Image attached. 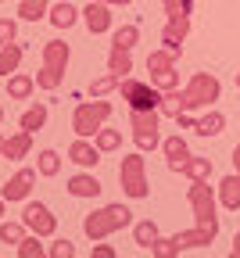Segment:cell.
<instances>
[{
	"instance_id": "obj_28",
	"label": "cell",
	"mask_w": 240,
	"mask_h": 258,
	"mask_svg": "<svg viewBox=\"0 0 240 258\" xmlns=\"http://www.w3.org/2000/svg\"><path fill=\"white\" fill-rule=\"evenodd\" d=\"M140 43V25H122L111 32V47H122V50H133Z\"/></svg>"
},
{
	"instance_id": "obj_20",
	"label": "cell",
	"mask_w": 240,
	"mask_h": 258,
	"mask_svg": "<svg viewBox=\"0 0 240 258\" xmlns=\"http://www.w3.org/2000/svg\"><path fill=\"white\" fill-rule=\"evenodd\" d=\"M79 15H83V11H76L72 4H68V0H61V4H54V8H50V15H47V18H50V25H54V29H72V25L79 22Z\"/></svg>"
},
{
	"instance_id": "obj_35",
	"label": "cell",
	"mask_w": 240,
	"mask_h": 258,
	"mask_svg": "<svg viewBox=\"0 0 240 258\" xmlns=\"http://www.w3.org/2000/svg\"><path fill=\"white\" fill-rule=\"evenodd\" d=\"M18 40V22L15 18H0V47Z\"/></svg>"
},
{
	"instance_id": "obj_44",
	"label": "cell",
	"mask_w": 240,
	"mask_h": 258,
	"mask_svg": "<svg viewBox=\"0 0 240 258\" xmlns=\"http://www.w3.org/2000/svg\"><path fill=\"white\" fill-rule=\"evenodd\" d=\"M236 90H240V72H236Z\"/></svg>"
},
{
	"instance_id": "obj_16",
	"label": "cell",
	"mask_w": 240,
	"mask_h": 258,
	"mask_svg": "<svg viewBox=\"0 0 240 258\" xmlns=\"http://www.w3.org/2000/svg\"><path fill=\"white\" fill-rule=\"evenodd\" d=\"M32 90H36V76H29V72L8 76V97H11V101H29Z\"/></svg>"
},
{
	"instance_id": "obj_10",
	"label": "cell",
	"mask_w": 240,
	"mask_h": 258,
	"mask_svg": "<svg viewBox=\"0 0 240 258\" xmlns=\"http://www.w3.org/2000/svg\"><path fill=\"white\" fill-rule=\"evenodd\" d=\"M36 172H40V169H29V165H25V169H18V172H15V176H11V179H8L4 186H0V194H4V201H8V205H11V201H25L29 194H32V183H36Z\"/></svg>"
},
{
	"instance_id": "obj_32",
	"label": "cell",
	"mask_w": 240,
	"mask_h": 258,
	"mask_svg": "<svg viewBox=\"0 0 240 258\" xmlns=\"http://www.w3.org/2000/svg\"><path fill=\"white\" fill-rule=\"evenodd\" d=\"M93 144L104 151V154H108V151H118V147H122V133H118V129H100V133L93 137Z\"/></svg>"
},
{
	"instance_id": "obj_11",
	"label": "cell",
	"mask_w": 240,
	"mask_h": 258,
	"mask_svg": "<svg viewBox=\"0 0 240 258\" xmlns=\"http://www.w3.org/2000/svg\"><path fill=\"white\" fill-rule=\"evenodd\" d=\"M83 22H86V29L93 32V36L111 32V4H104V0H90V4L83 8Z\"/></svg>"
},
{
	"instance_id": "obj_31",
	"label": "cell",
	"mask_w": 240,
	"mask_h": 258,
	"mask_svg": "<svg viewBox=\"0 0 240 258\" xmlns=\"http://www.w3.org/2000/svg\"><path fill=\"white\" fill-rule=\"evenodd\" d=\"M25 222H0V244H22L25 240Z\"/></svg>"
},
{
	"instance_id": "obj_33",
	"label": "cell",
	"mask_w": 240,
	"mask_h": 258,
	"mask_svg": "<svg viewBox=\"0 0 240 258\" xmlns=\"http://www.w3.org/2000/svg\"><path fill=\"white\" fill-rule=\"evenodd\" d=\"M118 76L115 72H108V76H100V79H93L90 83V97H104V93H111V90H118Z\"/></svg>"
},
{
	"instance_id": "obj_13",
	"label": "cell",
	"mask_w": 240,
	"mask_h": 258,
	"mask_svg": "<svg viewBox=\"0 0 240 258\" xmlns=\"http://www.w3.org/2000/svg\"><path fill=\"white\" fill-rule=\"evenodd\" d=\"M161 151H165V158H168V172H179V165L190 158V147H187V140L176 133V137H165L161 140Z\"/></svg>"
},
{
	"instance_id": "obj_27",
	"label": "cell",
	"mask_w": 240,
	"mask_h": 258,
	"mask_svg": "<svg viewBox=\"0 0 240 258\" xmlns=\"http://www.w3.org/2000/svg\"><path fill=\"white\" fill-rule=\"evenodd\" d=\"M43 15H50V0H22V8H18L22 22H40Z\"/></svg>"
},
{
	"instance_id": "obj_41",
	"label": "cell",
	"mask_w": 240,
	"mask_h": 258,
	"mask_svg": "<svg viewBox=\"0 0 240 258\" xmlns=\"http://www.w3.org/2000/svg\"><path fill=\"white\" fill-rule=\"evenodd\" d=\"M4 147H8V137H4V133H0V154H4Z\"/></svg>"
},
{
	"instance_id": "obj_8",
	"label": "cell",
	"mask_w": 240,
	"mask_h": 258,
	"mask_svg": "<svg viewBox=\"0 0 240 258\" xmlns=\"http://www.w3.org/2000/svg\"><path fill=\"white\" fill-rule=\"evenodd\" d=\"M118 93H122V101H126L129 108H140V111L161 108V97H165L154 83H140V79H129V76L118 83Z\"/></svg>"
},
{
	"instance_id": "obj_7",
	"label": "cell",
	"mask_w": 240,
	"mask_h": 258,
	"mask_svg": "<svg viewBox=\"0 0 240 258\" xmlns=\"http://www.w3.org/2000/svg\"><path fill=\"white\" fill-rule=\"evenodd\" d=\"M111 118V101H100V97H93V101H79L76 111H72V129L76 137H97L100 129H104V122Z\"/></svg>"
},
{
	"instance_id": "obj_19",
	"label": "cell",
	"mask_w": 240,
	"mask_h": 258,
	"mask_svg": "<svg viewBox=\"0 0 240 258\" xmlns=\"http://www.w3.org/2000/svg\"><path fill=\"white\" fill-rule=\"evenodd\" d=\"M161 237V230H158V222H151V219H140V222H133V240H136V247L140 251H151V244Z\"/></svg>"
},
{
	"instance_id": "obj_18",
	"label": "cell",
	"mask_w": 240,
	"mask_h": 258,
	"mask_svg": "<svg viewBox=\"0 0 240 258\" xmlns=\"http://www.w3.org/2000/svg\"><path fill=\"white\" fill-rule=\"evenodd\" d=\"M29 151H32V133H29V129H18L15 137H8L4 158L8 161H22V158H29Z\"/></svg>"
},
{
	"instance_id": "obj_17",
	"label": "cell",
	"mask_w": 240,
	"mask_h": 258,
	"mask_svg": "<svg viewBox=\"0 0 240 258\" xmlns=\"http://www.w3.org/2000/svg\"><path fill=\"white\" fill-rule=\"evenodd\" d=\"M22 54H25V47H22L18 40L0 47V79H8V76H15V72H18V64H22Z\"/></svg>"
},
{
	"instance_id": "obj_12",
	"label": "cell",
	"mask_w": 240,
	"mask_h": 258,
	"mask_svg": "<svg viewBox=\"0 0 240 258\" xmlns=\"http://www.w3.org/2000/svg\"><path fill=\"white\" fill-rule=\"evenodd\" d=\"M100 151L97 144H90V137H76L72 144H68V161H76L79 169H93L97 161H100Z\"/></svg>"
},
{
	"instance_id": "obj_39",
	"label": "cell",
	"mask_w": 240,
	"mask_h": 258,
	"mask_svg": "<svg viewBox=\"0 0 240 258\" xmlns=\"http://www.w3.org/2000/svg\"><path fill=\"white\" fill-rule=\"evenodd\" d=\"M233 165H236V172H240V144L233 147Z\"/></svg>"
},
{
	"instance_id": "obj_40",
	"label": "cell",
	"mask_w": 240,
	"mask_h": 258,
	"mask_svg": "<svg viewBox=\"0 0 240 258\" xmlns=\"http://www.w3.org/2000/svg\"><path fill=\"white\" fill-rule=\"evenodd\" d=\"M104 4H122L126 8V4H133V0H104Z\"/></svg>"
},
{
	"instance_id": "obj_15",
	"label": "cell",
	"mask_w": 240,
	"mask_h": 258,
	"mask_svg": "<svg viewBox=\"0 0 240 258\" xmlns=\"http://www.w3.org/2000/svg\"><path fill=\"white\" fill-rule=\"evenodd\" d=\"M100 190L104 186H100V179L93 172H76L72 179H68V194H72V198H97Z\"/></svg>"
},
{
	"instance_id": "obj_2",
	"label": "cell",
	"mask_w": 240,
	"mask_h": 258,
	"mask_svg": "<svg viewBox=\"0 0 240 258\" xmlns=\"http://www.w3.org/2000/svg\"><path fill=\"white\" fill-rule=\"evenodd\" d=\"M129 222H133V212L126 205H104V208H97L83 219V233L90 240H108L111 233H118Z\"/></svg>"
},
{
	"instance_id": "obj_6",
	"label": "cell",
	"mask_w": 240,
	"mask_h": 258,
	"mask_svg": "<svg viewBox=\"0 0 240 258\" xmlns=\"http://www.w3.org/2000/svg\"><path fill=\"white\" fill-rule=\"evenodd\" d=\"M129 129H133V144L140 147L144 154L161 147V108L140 111V108H129Z\"/></svg>"
},
{
	"instance_id": "obj_29",
	"label": "cell",
	"mask_w": 240,
	"mask_h": 258,
	"mask_svg": "<svg viewBox=\"0 0 240 258\" xmlns=\"http://www.w3.org/2000/svg\"><path fill=\"white\" fill-rule=\"evenodd\" d=\"M36 169H40V176H47V179H50V176H57V172H61V154H57V151H50V147H47V151H40V154H36Z\"/></svg>"
},
{
	"instance_id": "obj_9",
	"label": "cell",
	"mask_w": 240,
	"mask_h": 258,
	"mask_svg": "<svg viewBox=\"0 0 240 258\" xmlns=\"http://www.w3.org/2000/svg\"><path fill=\"white\" fill-rule=\"evenodd\" d=\"M22 222L29 226V233H40V237H54L57 233V219L43 201H29L22 208Z\"/></svg>"
},
{
	"instance_id": "obj_43",
	"label": "cell",
	"mask_w": 240,
	"mask_h": 258,
	"mask_svg": "<svg viewBox=\"0 0 240 258\" xmlns=\"http://www.w3.org/2000/svg\"><path fill=\"white\" fill-rule=\"evenodd\" d=\"M0 122H4V104H0Z\"/></svg>"
},
{
	"instance_id": "obj_36",
	"label": "cell",
	"mask_w": 240,
	"mask_h": 258,
	"mask_svg": "<svg viewBox=\"0 0 240 258\" xmlns=\"http://www.w3.org/2000/svg\"><path fill=\"white\" fill-rule=\"evenodd\" d=\"M47 254H50V258H76V244H72V240H54Z\"/></svg>"
},
{
	"instance_id": "obj_25",
	"label": "cell",
	"mask_w": 240,
	"mask_h": 258,
	"mask_svg": "<svg viewBox=\"0 0 240 258\" xmlns=\"http://www.w3.org/2000/svg\"><path fill=\"white\" fill-rule=\"evenodd\" d=\"M108 72H115L118 79H126V76L133 72V50L111 47V54H108Z\"/></svg>"
},
{
	"instance_id": "obj_38",
	"label": "cell",
	"mask_w": 240,
	"mask_h": 258,
	"mask_svg": "<svg viewBox=\"0 0 240 258\" xmlns=\"http://www.w3.org/2000/svg\"><path fill=\"white\" fill-rule=\"evenodd\" d=\"M229 258H240V230L233 233V247H229Z\"/></svg>"
},
{
	"instance_id": "obj_34",
	"label": "cell",
	"mask_w": 240,
	"mask_h": 258,
	"mask_svg": "<svg viewBox=\"0 0 240 258\" xmlns=\"http://www.w3.org/2000/svg\"><path fill=\"white\" fill-rule=\"evenodd\" d=\"M151 83H154L161 93H168V90H179V72H176V69H168V72H161V76H151Z\"/></svg>"
},
{
	"instance_id": "obj_5",
	"label": "cell",
	"mask_w": 240,
	"mask_h": 258,
	"mask_svg": "<svg viewBox=\"0 0 240 258\" xmlns=\"http://www.w3.org/2000/svg\"><path fill=\"white\" fill-rule=\"evenodd\" d=\"M118 183H122V194H126V198H133V201H144L147 194H151L147 161H144V151H140V147L122 158V165H118Z\"/></svg>"
},
{
	"instance_id": "obj_23",
	"label": "cell",
	"mask_w": 240,
	"mask_h": 258,
	"mask_svg": "<svg viewBox=\"0 0 240 258\" xmlns=\"http://www.w3.org/2000/svg\"><path fill=\"white\" fill-rule=\"evenodd\" d=\"M187 36H190V29L165 22V29H161V47H168L172 54H183V40H187Z\"/></svg>"
},
{
	"instance_id": "obj_24",
	"label": "cell",
	"mask_w": 240,
	"mask_h": 258,
	"mask_svg": "<svg viewBox=\"0 0 240 258\" xmlns=\"http://www.w3.org/2000/svg\"><path fill=\"white\" fill-rule=\"evenodd\" d=\"M222 129H226V115H222V111H208V115L197 118V129H194V133H197V137H219Z\"/></svg>"
},
{
	"instance_id": "obj_42",
	"label": "cell",
	"mask_w": 240,
	"mask_h": 258,
	"mask_svg": "<svg viewBox=\"0 0 240 258\" xmlns=\"http://www.w3.org/2000/svg\"><path fill=\"white\" fill-rule=\"evenodd\" d=\"M4 205H8V201H4V194H0V219H4Z\"/></svg>"
},
{
	"instance_id": "obj_21",
	"label": "cell",
	"mask_w": 240,
	"mask_h": 258,
	"mask_svg": "<svg viewBox=\"0 0 240 258\" xmlns=\"http://www.w3.org/2000/svg\"><path fill=\"white\" fill-rule=\"evenodd\" d=\"M179 176H187V179H208V176H212V158L190 154L183 165H179Z\"/></svg>"
},
{
	"instance_id": "obj_37",
	"label": "cell",
	"mask_w": 240,
	"mask_h": 258,
	"mask_svg": "<svg viewBox=\"0 0 240 258\" xmlns=\"http://www.w3.org/2000/svg\"><path fill=\"white\" fill-rule=\"evenodd\" d=\"M93 258H115V247L111 244H100V240H93V251H90Z\"/></svg>"
},
{
	"instance_id": "obj_26",
	"label": "cell",
	"mask_w": 240,
	"mask_h": 258,
	"mask_svg": "<svg viewBox=\"0 0 240 258\" xmlns=\"http://www.w3.org/2000/svg\"><path fill=\"white\" fill-rule=\"evenodd\" d=\"M22 129H29V133H40V129L47 125V104H32L22 118H18Z\"/></svg>"
},
{
	"instance_id": "obj_14",
	"label": "cell",
	"mask_w": 240,
	"mask_h": 258,
	"mask_svg": "<svg viewBox=\"0 0 240 258\" xmlns=\"http://www.w3.org/2000/svg\"><path fill=\"white\" fill-rule=\"evenodd\" d=\"M219 205L226 212H240V172H229L219 183Z\"/></svg>"
},
{
	"instance_id": "obj_22",
	"label": "cell",
	"mask_w": 240,
	"mask_h": 258,
	"mask_svg": "<svg viewBox=\"0 0 240 258\" xmlns=\"http://www.w3.org/2000/svg\"><path fill=\"white\" fill-rule=\"evenodd\" d=\"M176 57H179V54H172L168 47L151 50V54H147V72H151V76H161V72H168V69H176Z\"/></svg>"
},
{
	"instance_id": "obj_4",
	"label": "cell",
	"mask_w": 240,
	"mask_h": 258,
	"mask_svg": "<svg viewBox=\"0 0 240 258\" xmlns=\"http://www.w3.org/2000/svg\"><path fill=\"white\" fill-rule=\"evenodd\" d=\"M187 201L194 208V226L197 230H208L219 237V215H215V194L208 186V179H190V190H187Z\"/></svg>"
},
{
	"instance_id": "obj_1",
	"label": "cell",
	"mask_w": 240,
	"mask_h": 258,
	"mask_svg": "<svg viewBox=\"0 0 240 258\" xmlns=\"http://www.w3.org/2000/svg\"><path fill=\"white\" fill-rule=\"evenodd\" d=\"M222 97V83L212 72H194L183 90H168L161 97V115L176 118L179 111H197V108H212Z\"/></svg>"
},
{
	"instance_id": "obj_30",
	"label": "cell",
	"mask_w": 240,
	"mask_h": 258,
	"mask_svg": "<svg viewBox=\"0 0 240 258\" xmlns=\"http://www.w3.org/2000/svg\"><path fill=\"white\" fill-rule=\"evenodd\" d=\"M43 237L40 233H25V240L22 244H15V254L18 258H43L47 251H43V244H40Z\"/></svg>"
},
{
	"instance_id": "obj_45",
	"label": "cell",
	"mask_w": 240,
	"mask_h": 258,
	"mask_svg": "<svg viewBox=\"0 0 240 258\" xmlns=\"http://www.w3.org/2000/svg\"><path fill=\"white\" fill-rule=\"evenodd\" d=\"M0 4H4V0H0Z\"/></svg>"
},
{
	"instance_id": "obj_3",
	"label": "cell",
	"mask_w": 240,
	"mask_h": 258,
	"mask_svg": "<svg viewBox=\"0 0 240 258\" xmlns=\"http://www.w3.org/2000/svg\"><path fill=\"white\" fill-rule=\"evenodd\" d=\"M68 57H72V50H68L65 40H47L43 43V64H40V72H36V86L40 90H57L65 83Z\"/></svg>"
}]
</instances>
